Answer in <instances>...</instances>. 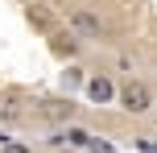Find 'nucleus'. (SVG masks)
<instances>
[{"instance_id": "obj_1", "label": "nucleus", "mask_w": 157, "mask_h": 153, "mask_svg": "<svg viewBox=\"0 0 157 153\" xmlns=\"http://www.w3.org/2000/svg\"><path fill=\"white\" fill-rule=\"evenodd\" d=\"M120 104H124L132 116H141V112H149V108H153V95H149V87H145V83L128 79L124 87H120Z\"/></svg>"}, {"instance_id": "obj_2", "label": "nucleus", "mask_w": 157, "mask_h": 153, "mask_svg": "<svg viewBox=\"0 0 157 153\" xmlns=\"http://www.w3.org/2000/svg\"><path fill=\"white\" fill-rule=\"evenodd\" d=\"M71 25H75V33H83V37H99L103 33V21L91 13V8H71Z\"/></svg>"}, {"instance_id": "obj_3", "label": "nucleus", "mask_w": 157, "mask_h": 153, "mask_svg": "<svg viewBox=\"0 0 157 153\" xmlns=\"http://www.w3.org/2000/svg\"><path fill=\"white\" fill-rule=\"evenodd\" d=\"M21 116H25V95H21V91H4V95H0V120L17 124Z\"/></svg>"}, {"instance_id": "obj_4", "label": "nucleus", "mask_w": 157, "mask_h": 153, "mask_svg": "<svg viewBox=\"0 0 157 153\" xmlns=\"http://www.w3.org/2000/svg\"><path fill=\"white\" fill-rule=\"evenodd\" d=\"M41 116H46V120H54V124H71L75 104H71V99H46V104H41Z\"/></svg>"}, {"instance_id": "obj_5", "label": "nucleus", "mask_w": 157, "mask_h": 153, "mask_svg": "<svg viewBox=\"0 0 157 153\" xmlns=\"http://www.w3.org/2000/svg\"><path fill=\"white\" fill-rule=\"evenodd\" d=\"M50 46H54V54H58V58H75L83 41H78L75 33H50Z\"/></svg>"}, {"instance_id": "obj_6", "label": "nucleus", "mask_w": 157, "mask_h": 153, "mask_svg": "<svg viewBox=\"0 0 157 153\" xmlns=\"http://www.w3.org/2000/svg\"><path fill=\"white\" fill-rule=\"evenodd\" d=\"M87 95H91L95 104H108V99L116 95V87H112V79H108V75H99V79H91V83H87Z\"/></svg>"}, {"instance_id": "obj_7", "label": "nucleus", "mask_w": 157, "mask_h": 153, "mask_svg": "<svg viewBox=\"0 0 157 153\" xmlns=\"http://www.w3.org/2000/svg\"><path fill=\"white\" fill-rule=\"evenodd\" d=\"M25 17H29V25H33V29L50 33V13H46L41 4H29V13H25Z\"/></svg>"}, {"instance_id": "obj_8", "label": "nucleus", "mask_w": 157, "mask_h": 153, "mask_svg": "<svg viewBox=\"0 0 157 153\" xmlns=\"http://www.w3.org/2000/svg\"><path fill=\"white\" fill-rule=\"evenodd\" d=\"M66 141H71V145H87V141H91V137H87L83 128H71V132H66Z\"/></svg>"}, {"instance_id": "obj_9", "label": "nucleus", "mask_w": 157, "mask_h": 153, "mask_svg": "<svg viewBox=\"0 0 157 153\" xmlns=\"http://www.w3.org/2000/svg\"><path fill=\"white\" fill-rule=\"evenodd\" d=\"M0 153H29V145H21V141H4Z\"/></svg>"}, {"instance_id": "obj_10", "label": "nucleus", "mask_w": 157, "mask_h": 153, "mask_svg": "<svg viewBox=\"0 0 157 153\" xmlns=\"http://www.w3.org/2000/svg\"><path fill=\"white\" fill-rule=\"evenodd\" d=\"M136 145H141L145 153H157V145H153V141H136Z\"/></svg>"}, {"instance_id": "obj_11", "label": "nucleus", "mask_w": 157, "mask_h": 153, "mask_svg": "<svg viewBox=\"0 0 157 153\" xmlns=\"http://www.w3.org/2000/svg\"><path fill=\"white\" fill-rule=\"evenodd\" d=\"M4 141H8V137H4V132H0V145H4Z\"/></svg>"}]
</instances>
